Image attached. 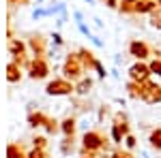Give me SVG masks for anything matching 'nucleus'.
Instances as JSON below:
<instances>
[{
  "mask_svg": "<svg viewBox=\"0 0 161 158\" xmlns=\"http://www.w3.org/2000/svg\"><path fill=\"white\" fill-rule=\"evenodd\" d=\"M146 51H148V49H146L144 43H133V45H131V54H133L136 58H144V56H146Z\"/></svg>",
  "mask_w": 161,
  "mask_h": 158,
  "instance_id": "obj_1",
  "label": "nucleus"
},
{
  "mask_svg": "<svg viewBox=\"0 0 161 158\" xmlns=\"http://www.w3.org/2000/svg\"><path fill=\"white\" fill-rule=\"evenodd\" d=\"M127 145H129V147H133V145H136V141H133V137H129V139H127Z\"/></svg>",
  "mask_w": 161,
  "mask_h": 158,
  "instance_id": "obj_5",
  "label": "nucleus"
},
{
  "mask_svg": "<svg viewBox=\"0 0 161 158\" xmlns=\"http://www.w3.org/2000/svg\"><path fill=\"white\" fill-rule=\"evenodd\" d=\"M131 75L133 77H146V69L144 66H133L131 69Z\"/></svg>",
  "mask_w": 161,
  "mask_h": 158,
  "instance_id": "obj_3",
  "label": "nucleus"
},
{
  "mask_svg": "<svg viewBox=\"0 0 161 158\" xmlns=\"http://www.w3.org/2000/svg\"><path fill=\"white\" fill-rule=\"evenodd\" d=\"M84 143H86V147H97L99 145V137L97 135H86L84 137Z\"/></svg>",
  "mask_w": 161,
  "mask_h": 158,
  "instance_id": "obj_2",
  "label": "nucleus"
},
{
  "mask_svg": "<svg viewBox=\"0 0 161 158\" xmlns=\"http://www.w3.org/2000/svg\"><path fill=\"white\" fill-rule=\"evenodd\" d=\"M64 133H73V122H71V120L64 122Z\"/></svg>",
  "mask_w": 161,
  "mask_h": 158,
  "instance_id": "obj_4",
  "label": "nucleus"
}]
</instances>
